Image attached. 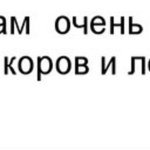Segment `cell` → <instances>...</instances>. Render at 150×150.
Returning <instances> with one entry per match:
<instances>
[{"mask_svg": "<svg viewBox=\"0 0 150 150\" xmlns=\"http://www.w3.org/2000/svg\"><path fill=\"white\" fill-rule=\"evenodd\" d=\"M104 23H105V21H104V19L102 16H94L93 20L90 21V26H95V25H102V26H104Z\"/></svg>", "mask_w": 150, "mask_h": 150, "instance_id": "obj_10", "label": "cell"}, {"mask_svg": "<svg viewBox=\"0 0 150 150\" xmlns=\"http://www.w3.org/2000/svg\"><path fill=\"white\" fill-rule=\"evenodd\" d=\"M70 67H71V63L67 56L59 57V60L56 62V69L60 74H67L70 70Z\"/></svg>", "mask_w": 150, "mask_h": 150, "instance_id": "obj_3", "label": "cell"}, {"mask_svg": "<svg viewBox=\"0 0 150 150\" xmlns=\"http://www.w3.org/2000/svg\"><path fill=\"white\" fill-rule=\"evenodd\" d=\"M14 60H15V56H14V57H12L9 62H8L7 57H5V70H4V73H5V74H7V73H8V68H9L11 70H12V73H13L14 75L16 74V73H15V70H14V68L12 67V63L14 62Z\"/></svg>", "mask_w": 150, "mask_h": 150, "instance_id": "obj_9", "label": "cell"}, {"mask_svg": "<svg viewBox=\"0 0 150 150\" xmlns=\"http://www.w3.org/2000/svg\"><path fill=\"white\" fill-rule=\"evenodd\" d=\"M73 23H74V26L76 27V28H83L84 29V34H87L88 33V18L87 16H84V19H83V23H77V20H76V18L74 16L73 18Z\"/></svg>", "mask_w": 150, "mask_h": 150, "instance_id": "obj_8", "label": "cell"}, {"mask_svg": "<svg viewBox=\"0 0 150 150\" xmlns=\"http://www.w3.org/2000/svg\"><path fill=\"white\" fill-rule=\"evenodd\" d=\"M149 69H150V61H149Z\"/></svg>", "mask_w": 150, "mask_h": 150, "instance_id": "obj_13", "label": "cell"}, {"mask_svg": "<svg viewBox=\"0 0 150 150\" xmlns=\"http://www.w3.org/2000/svg\"><path fill=\"white\" fill-rule=\"evenodd\" d=\"M69 19L67 16H59L56 19V23H55V28L56 32L60 34H66L69 30Z\"/></svg>", "mask_w": 150, "mask_h": 150, "instance_id": "obj_2", "label": "cell"}, {"mask_svg": "<svg viewBox=\"0 0 150 150\" xmlns=\"http://www.w3.org/2000/svg\"><path fill=\"white\" fill-rule=\"evenodd\" d=\"M53 67V62L48 56H43V57H39L38 59V80H41V75L42 74H48L52 70Z\"/></svg>", "mask_w": 150, "mask_h": 150, "instance_id": "obj_1", "label": "cell"}, {"mask_svg": "<svg viewBox=\"0 0 150 150\" xmlns=\"http://www.w3.org/2000/svg\"><path fill=\"white\" fill-rule=\"evenodd\" d=\"M124 20H125V19L122 16V18H121V22H120V23H115V22H114V18L111 16V18H110V33L114 34V27H120V28H121V33L124 34Z\"/></svg>", "mask_w": 150, "mask_h": 150, "instance_id": "obj_5", "label": "cell"}, {"mask_svg": "<svg viewBox=\"0 0 150 150\" xmlns=\"http://www.w3.org/2000/svg\"><path fill=\"white\" fill-rule=\"evenodd\" d=\"M135 61H136V56L131 57V70L128 73L129 75H132V74L135 73Z\"/></svg>", "mask_w": 150, "mask_h": 150, "instance_id": "obj_11", "label": "cell"}, {"mask_svg": "<svg viewBox=\"0 0 150 150\" xmlns=\"http://www.w3.org/2000/svg\"><path fill=\"white\" fill-rule=\"evenodd\" d=\"M19 69L22 74H29L33 70V61L30 57L28 56H23L21 57V60L19 61Z\"/></svg>", "mask_w": 150, "mask_h": 150, "instance_id": "obj_4", "label": "cell"}, {"mask_svg": "<svg viewBox=\"0 0 150 150\" xmlns=\"http://www.w3.org/2000/svg\"><path fill=\"white\" fill-rule=\"evenodd\" d=\"M1 32L6 33V21H5V20H2V22L0 23V33H1Z\"/></svg>", "mask_w": 150, "mask_h": 150, "instance_id": "obj_12", "label": "cell"}, {"mask_svg": "<svg viewBox=\"0 0 150 150\" xmlns=\"http://www.w3.org/2000/svg\"><path fill=\"white\" fill-rule=\"evenodd\" d=\"M141 32H142V26L141 25H134L132 18H129V33L130 34H139Z\"/></svg>", "mask_w": 150, "mask_h": 150, "instance_id": "obj_7", "label": "cell"}, {"mask_svg": "<svg viewBox=\"0 0 150 150\" xmlns=\"http://www.w3.org/2000/svg\"><path fill=\"white\" fill-rule=\"evenodd\" d=\"M110 66H115V67H116V57L112 56V57L110 59V61H109L107 64H105V57H102V74H103V75L107 73V70H108V68H109Z\"/></svg>", "mask_w": 150, "mask_h": 150, "instance_id": "obj_6", "label": "cell"}]
</instances>
